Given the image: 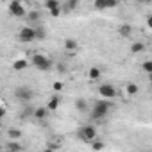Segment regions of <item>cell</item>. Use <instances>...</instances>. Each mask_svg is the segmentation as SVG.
Listing matches in <instances>:
<instances>
[{
  "mask_svg": "<svg viewBox=\"0 0 152 152\" xmlns=\"http://www.w3.org/2000/svg\"><path fill=\"white\" fill-rule=\"evenodd\" d=\"M111 111V102L107 100H95L93 102V107L90 111V116L93 120H100V118H106Z\"/></svg>",
  "mask_w": 152,
  "mask_h": 152,
  "instance_id": "1",
  "label": "cell"
},
{
  "mask_svg": "<svg viewBox=\"0 0 152 152\" xmlns=\"http://www.w3.org/2000/svg\"><path fill=\"white\" fill-rule=\"evenodd\" d=\"M31 63H32V66H36L39 72H50V70H52V61H50V57H47V56H43V54H34V56L31 57Z\"/></svg>",
  "mask_w": 152,
  "mask_h": 152,
  "instance_id": "2",
  "label": "cell"
},
{
  "mask_svg": "<svg viewBox=\"0 0 152 152\" xmlns=\"http://www.w3.org/2000/svg\"><path fill=\"white\" fill-rule=\"evenodd\" d=\"M77 136L84 141V143H93L97 140V129L93 125H81L77 131Z\"/></svg>",
  "mask_w": 152,
  "mask_h": 152,
  "instance_id": "3",
  "label": "cell"
},
{
  "mask_svg": "<svg viewBox=\"0 0 152 152\" xmlns=\"http://www.w3.org/2000/svg\"><path fill=\"white\" fill-rule=\"evenodd\" d=\"M18 38H20L22 43H32L34 39H38L36 38V27H31V25L22 27L20 32H18Z\"/></svg>",
  "mask_w": 152,
  "mask_h": 152,
  "instance_id": "4",
  "label": "cell"
},
{
  "mask_svg": "<svg viewBox=\"0 0 152 152\" xmlns=\"http://www.w3.org/2000/svg\"><path fill=\"white\" fill-rule=\"evenodd\" d=\"M15 97H16V100H20V102H31L32 97H34V91H32L29 86H18V88L15 90Z\"/></svg>",
  "mask_w": 152,
  "mask_h": 152,
  "instance_id": "5",
  "label": "cell"
},
{
  "mask_svg": "<svg viewBox=\"0 0 152 152\" xmlns=\"http://www.w3.org/2000/svg\"><path fill=\"white\" fill-rule=\"evenodd\" d=\"M97 91H99V95L104 99V100H109V99H115L116 97V88L113 86V84H107V83H104V84H100L99 88H97Z\"/></svg>",
  "mask_w": 152,
  "mask_h": 152,
  "instance_id": "6",
  "label": "cell"
},
{
  "mask_svg": "<svg viewBox=\"0 0 152 152\" xmlns=\"http://www.w3.org/2000/svg\"><path fill=\"white\" fill-rule=\"evenodd\" d=\"M9 13H11L15 18H23V16L27 18V15H29L27 9L22 6V2H18V0H15V2L9 4Z\"/></svg>",
  "mask_w": 152,
  "mask_h": 152,
  "instance_id": "7",
  "label": "cell"
},
{
  "mask_svg": "<svg viewBox=\"0 0 152 152\" xmlns=\"http://www.w3.org/2000/svg\"><path fill=\"white\" fill-rule=\"evenodd\" d=\"M59 104H61V97H59V95H52V97L48 99V102H47V109H48V111H57Z\"/></svg>",
  "mask_w": 152,
  "mask_h": 152,
  "instance_id": "8",
  "label": "cell"
},
{
  "mask_svg": "<svg viewBox=\"0 0 152 152\" xmlns=\"http://www.w3.org/2000/svg\"><path fill=\"white\" fill-rule=\"evenodd\" d=\"M41 20V13L39 11H29V15H27V22H29V25L32 27V23H38Z\"/></svg>",
  "mask_w": 152,
  "mask_h": 152,
  "instance_id": "9",
  "label": "cell"
},
{
  "mask_svg": "<svg viewBox=\"0 0 152 152\" xmlns=\"http://www.w3.org/2000/svg\"><path fill=\"white\" fill-rule=\"evenodd\" d=\"M100 75H102V70L97 68V66H91V68L88 70V77H90L91 81H99V79H100Z\"/></svg>",
  "mask_w": 152,
  "mask_h": 152,
  "instance_id": "10",
  "label": "cell"
},
{
  "mask_svg": "<svg viewBox=\"0 0 152 152\" xmlns=\"http://www.w3.org/2000/svg\"><path fill=\"white\" fill-rule=\"evenodd\" d=\"M27 66H29V61H25V59H16L13 63V70L15 72H23Z\"/></svg>",
  "mask_w": 152,
  "mask_h": 152,
  "instance_id": "11",
  "label": "cell"
},
{
  "mask_svg": "<svg viewBox=\"0 0 152 152\" xmlns=\"http://www.w3.org/2000/svg\"><path fill=\"white\" fill-rule=\"evenodd\" d=\"M43 7L50 13V11H54V9H59V7H61V2H59V0H47V2L43 4Z\"/></svg>",
  "mask_w": 152,
  "mask_h": 152,
  "instance_id": "12",
  "label": "cell"
},
{
  "mask_svg": "<svg viewBox=\"0 0 152 152\" xmlns=\"http://www.w3.org/2000/svg\"><path fill=\"white\" fill-rule=\"evenodd\" d=\"M48 116V109L47 107H36L34 109V118L36 120H45Z\"/></svg>",
  "mask_w": 152,
  "mask_h": 152,
  "instance_id": "13",
  "label": "cell"
},
{
  "mask_svg": "<svg viewBox=\"0 0 152 152\" xmlns=\"http://www.w3.org/2000/svg\"><path fill=\"white\" fill-rule=\"evenodd\" d=\"M7 136H9V140H11V141H18V140L22 138V131H20V129L11 127V129H7Z\"/></svg>",
  "mask_w": 152,
  "mask_h": 152,
  "instance_id": "14",
  "label": "cell"
},
{
  "mask_svg": "<svg viewBox=\"0 0 152 152\" xmlns=\"http://www.w3.org/2000/svg\"><path fill=\"white\" fill-rule=\"evenodd\" d=\"M6 152H22V145L18 141H9L6 145Z\"/></svg>",
  "mask_w": 152,
  "mask_h": 152,
  "instance_id": "15",
  "label": "cell"
},
{
  "mask_svg": "<svg viewBox=\"0 0 152 152\" xmlns=\"http://www.w3.org/2000/svg\"><path fill=\"white\" fill-rule=\"evenodd\" d=\"M131 52H132V54H141V52H145V45H143L141 41H134V43L131 45Z\"/></svg>",
  "mask_w": 152,
  "mask_h": 152,
  "instance_id": "16",
  "label": "cell"
},
{
  "mask_svg": "<svg viewBox=\"0 0 152 152\" xmlns=\"http://www.w3.org/2000/svg\"><path fill=\"white\" fill-rule=\"evenodd\" d=\"M125 91H127V95H136L140 91V86L136 83H127L125 84Z\"/></svg>",
  "mask_w": 152,
  "mask_h": 152,
  "instance_id": "17",
  "label": "cell"
},
{
  "mask_svg": "<svg viewBox=\"0 0 152 152\" xmlns=\"http://www.w3.org/2000/svg\"><path fill=\"white\" fill-rule=\"evenodd\" d=\"M75 107H77L81 113H86V109H88V102H86L84 99H77V100H75Z\"/></svg>",
  "mask_w": 152,
  "mask_h": 152,
  "instance_id": "18",
  "label": "cell"
},
{
  "mask_svg": "<svg viewBox=\"0 0 152 152\" xmlns=\"http://www.w3.org/2000/svg\"><path fill=\"white\" fill-rule=\"evenodd\" d=\"M79 45H77V41L75 39H72V38H68V39H64V48L66 50H75Z\"/></svg>",
  "mask_w": 152,
  "mask_h": 152,
  "instance_id": "19",
  "label": "cell"
},
{
  "mask_svg": "<svg viewBox=\"0 0 152 152\" xmlns=\"http://www.w3.org/2000/svg\"><path fill=\"white\" fill-rule=\"evenodd\" d=\"M141 70H143L145 73H148V75H152V61H150V59H147V61H143V63H141Z\"/></svg>",
  "mask_w": 152,
  "mask_h": 152,
  "instance_id": "20",
  "label": "cell"
},
{
  "mask_svg": "<svg viewBox=\"0 0 152 152\" xmlns=\"http://www.w3.org/2000/svg\"><path fill=\"white\" fill-rule=\"evenodd\" d=\"M122 36H125V38H129L131 36V32H132V27L131 25H120V31H118Z\"/></svg>",
  "mask_w": 152,
  "mask_h": 152,
  "instance_id": "21",
  "label": "cell"
},
{
  "mask_svg": "<svg viewBox=\"0 0 152 152\" xmlns=\"http://www.w3.org/2000/svg\"><path fill=\"white\" fill-rule=\"evenodd\" d=\"M91 148H93L95 152H100V150L104 148V141H102V140H95V141L91 143Z\"/></svg>",
  "mask_w": 152,
  "mask_h": 152,
  "instance_id": "22",
  "label": "cell"
},
{
  "mask_svg": "<svg viewBox=\"0 0 152 152\" xmlns=\"http://www.w3.org/2000/svg\"><path fill=\"white\" fill-rule=\"evenodd\" d=\"M56 70H57V73H66V64L57 63V64H56Z\"/></svg>",
  "mask_w": 152,
  "mask_h": 152,
  "instance_id": "23",
  "label": "cell"
},
{
  "mask_svg": "<svg viewBox=\"0 0 152 152\" xmlns=\"http://www.w3.org/2000/svg\"><path fill=\"white\" fill-rule=\"evenodd\" d=\"M36 38H38V39H43V38H45V31H43L41 27H36Z\"/></svg>",
  "mask_w": 152,
  "mask_h": 152,
  "instance_id": "24",
  "label": "cell"
},
{
  "mask_svg": "<svg viewBox=\"0 0 152 152\" xmlns=\"http://www.w3.org/2000/svg\"><path fill=\"white\" fill-rule=\"evenodd\" d=\"M106 7H107V4H104V2H95V9H100V11H102V9H106Z\"/></svg>",
  "mask_w": 152,
  "mask_h": 152,
  "instance_id": "25",
  "label": "cell"
},
{
  "mask_svg": "<svg viewBox=\"0 0 152 152\" xmlns=\"http://www.w3.org/2000/svg\"><path fill=\"white\" fill-rule=\"evenodd\" d=\"M52 88H54V91H61L63 90V83H54Z\"/></svg>",
  "mask_w": 152,
  "mask_h": 152,
  "instance_id": "26",
  "label": "cell"
},
{
  "mask_svg": "<svg viewBox=\"0 0 152 152\" xmlns=\"http://www.w3.org/2000/svg\"><path fill=\"white\" fill-rule=\"evenodd\" d=\"M77 6H79L77 2H68V4H66V9H68V11H72V9H75Z\"/></svg>",
  "mask_w": 152,
  "mask_h": 152,
  "instance_id": "27",
  "label": "cell"
},
{
  "mask_svg": "<svg viewBox=\"0 0 152 152\" xmlns=\"http://www.w3.org/2000/svg\"><path fill=\"white\" fill-rule=\"evenodd\" d=\"M59 15H61V7H59V9H54V11H50V16H54V18H56V16H59Z\"/></svg>",
  "mask_w": 152,
  "mask_h": 152,
  "instance_id": "28",
  "label": "cell"
},
{
  "mask_svg": "<svg viewBox=\"0 0 152 152\" xmlns=\"http://www.w3.org/2000/svg\"><path fill=\"white\" fill-rule=\"evenodd\" d=\"M147 27H148V29H152V13L147 16Z\"/></svg>",
  "mask_w": 152,
  "mask_h": 152,
  "instance_id": "29",
  "label": "cell"
},
{
  "mask_svg": "<svg viewBox=\"0 0 152 152\" xmlns=\"http://www.w3.org/2000/svg\"><path fill=\"white\" fill-rule=\"evenodd\" d=\"M6 111H7V109H6V106L0 107V116H6Z\"/></svg>",
  "mask_w": 152,
  "mask_h": 152,
  "instance_id": "30",
  "label": "cell"
},
{
  "mask_svg": "<svg viewBox=\"0 0 152 152\" xmlns=\"http://www.w3.org/2000/svg\"><path fill=\"white\" fill-rule=\"evenodd\" d=\"M43 152H54V148H50V147H48V148H45Z\"/></svg>",
  "mask_w": 152,
  "mask_h": 152,
  "instance_id": "31",
  "label": "cell"
},
{
  "mask_svg": "<svg viewBox=\"0 0 152 152\" xmlns=\"http://www.w3.org/2000/svg\"><path fill=\"white\" fill-rule=\"evenodd\" d=\"M148 79H150V84H152V75H148Z\"/></svg>",
  "mask_w": 152,
  "mask_h": 152,
  "instance_id": "32",
  "label": "cell"
}]
</instances>
